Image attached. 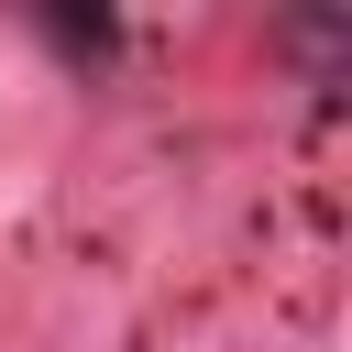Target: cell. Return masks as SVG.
<instances>
[{
  "label": "cell",
  "instance_id": "cell-1",
  "mask_svg": "<svg viewBox=\"0 0 352 352\" xmlns=\"http://www.w3.org/2000/svg\"><path fill=\"white\" fill-rule=\"evenodd\" d=\"M44 33H55L66 55H110V44H121V22H110V11H44Z\"/></svg>",
  "mask_w": 352,
  "mask_h": 352
}]
</instances>
